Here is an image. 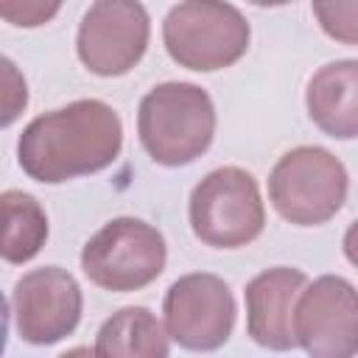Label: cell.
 <instances>
[{
    "label": "cell",
    "mask_w": 358,
    "mask_h": 358,
    "mask_svg": "<svg viewBox=\"0 0 358 358\" xmlns=\"http://www.w3.org/2000/svg\"><path fill=\"white\" fill-rule=\"evenodd\" d=\"M310 120L336 140L358 134V62L338 59L319 67L305 92Z\"/></svg>",
    "instance_id": "obj_12"
},
{
    "label": "cell",
    "mask_w": 358,
    "mask_h": 358,
    "mask_svg": "<svg viewBox=\"0 0 358 358\" xmlns=\"http://www.w3.org/2000/svg\"><path fill=\"white\" fill-rule=\"evenodd\" d=\"M148 11L140 3L98 0L78 25L76 50L81 64L103 78L129 73L148 48Z\"/></svg>",
    "instance_id": "obj_9"
},
{
    "label": "cell",
    "mask_w": 358,
    "mask_h": 358,
    "mask_svg": "<svg viewBox=\"0 0 358 358\" xmlns=\"http://www.w3.org/2000/svg\"><path fill=\"white\" fill-rule=\"evenodd\" d=\"M168 260L165 238L143 218L120 215L106 221L81 249L87 280L103 291L129 294L154 282Z\"/></svg>",
    "instance_id": "obj_6"
},
{
    "label": "cell",
    "mask_w": 358,
    "mask_h": 358,
    "mask_svg": "<svg viewBox=\"0 0 358 358\" xmlns=\"http://www.w3.org/2000/svg\"><path fill=\"white\" fill-rule=\"evenodd\" d=\"M59 3H0V17L17 28H36L59 14Z\"/></svg>",
    "instance_id": "obj_17"
},
{
    "label": "cell",
    "mask_w": 358,
    "mask_h": 358,
    "mask_svg": "<svg viewBox=\"0 0 358 358\" xmlns=\"http://www.w3.org/2000/svg\"><path fill=\"white\" fill-rule=\"evenodd\" d=\"M120 145V115L98 98H81L34 117L17 140V159L31 179L62 185L109 168Z\"/></svg>",
    "instance_id": "obj_1"
},
{
    "label": "cell",
    "mask_w": 358,
    "mask_h": 358,
    "mask_svg": "<svg viewBox=\"0 0 358 358\" xmlns=\"http://www.w3.org/2000/svg\"><path fill=\"white\" fill-rule=\"evenodd\" d=\"M6 341H8V305L6 296L0 294V358L6 352Z\"/></svg>",
    "instance_id": "obj_18"
},
{
    "label": "cell",
    "mask_w": 358,
    "mask_h": 358,
    "mask_svg": "<svg viewBox=\"0 0 358 358\" xmlns=\"http://www.w3.org/2000/svg\"><path fill=\"white\" fill-rule=\"evenodd\" d=\"M59 358H95V352H92L90 347H73V350L62 352Z\"/></svg>",
    "instance_id": "obj_19"
},
{
    "label": "cell",
    "mask_w": 358,
    "mask_h": 358,
    "mask_svg": "<svg viewBox=\"0 0 358 358\" xmlns=\"http://www.w3.org/2000/svg\"><path fill=\"white\" fill-rule=\"evenodd\" d=\"M137 134L154 162L168 168L187 165L199 159L215 137L213 98L190 81L157 84L140 101Z\"/></svg>",
    "instance_id": "obj_2"
},
{
    "label": "cell",
    "mask_w": 358,
    "mask_h": 358,
    "mask_svg": "<svg viewBox=\"0 0 358 358\" xmlns=\"http://www.w3.org/2000/svg\"><path fill=\"white\" fill-rule=\"evenodd\" d=\"M249 22L229 3L187 0L176 3L162 22L168 56L187 70L213 73L235 64L249 50Z\"/></svg>",
    "instance_id": "obj_4"
},
{
    "label": "cell",
    "mask_w": 358,
    "mask_h": 358,
    "mask_svg": "<svg viewBox=\"0 0 358 358\" xmlns=\"http://www.w3.org/2000/svg\"><path fill=\"white\" fill-rule=\"evenodd\" d=\"M48 241V215L36 196L25 190L0 193V260L22 266L34 260Z\"/></svg>",
    "instance_id": "obj_14"
},
{
    "label": "cell",
    "mask_w": 358,
    "mask_h": 358,
    "mask_svg": "<svg viewBox=\"0 0 358 358\" xmlns=\"http://www.w3.org/2000/svg\"><path fill=\"white\" fill-rule=\"evenodd\" d=\"M235 296L229 285L210 271L179 277L162 302L165 333L190 352H213L227 344L235 327Z\"/></svg>",
    "instance_id": "obj_7"
},
{
    "label": "cell",
    "mask_w": 358,
    "mask_h": 358,
    "mask_svg": "<svg viewBox=\"0 0 358 358\" xmlns=\"http://www.w3.org/2000/svg\"><path fill=\"white\" fill-rule=\"evenodd\" d=\"M22 341L48 347L70 336L81 322V288L67 268L42 266L22 274L11 294Z\"/></svg>",
    "instance_id": "obj_10"
},
{
    "label": "cell",
    "mask_w": 358,
    "mask_h": 358,
    "mask_svg": "<svg viewBox=\"0 0 358 358\" xmlns=\"http://www.w3.org/2000/svg\"><path fill=\"white\" fill-rule=\"evenodd\" d=\"M308 277L291 266H274L246 282V330L255 344L285 352L296 347L294 305Z\"/></svg>",
    "instance_id": "obj_11"
},
{
    "label": "cell",
    "mask_w": 358,
    "mask_h": 358,
    "mask_svg": "<svg viewBox=\"0 0 358 358\" xmlns=\"http://www.w3.org/2000/svg\"><path fill=\"white\" fill-rule=\"evenodd\" d=\"M28 106V81L22 70L0 53V129L17 123Z\"/></svg>",
    "instance_id": "obj_15"
},
{
    "label": "cell",
    "mask_w": 358,
    "mask_h": 358,
    "mask_svg": "<svg viewBox=\"0 0 358 358\" xmlns=\"http://www.w3.org/2000/svg\"><path fill=\"white\" fill-rule=\"evenodd\" d=\"M313 14L319 17V25L324 28L327 36L355 45L358 42V3H313Z\"/></svg>",
    "instance_id": "obj_16"
},
{
    "label": "cell",
    "mask_w": 358,
    "mask_h": 358,
    "mask_svg": "<svg viewBox=\"0 0 358 358\" xmlns=\"http://www.w3.org/2000/svg\"><path fill=\"white\" fill-rule=\"evenodd\" d=\"M294 338L308 358H355V285L338 274H322L313 282H305L294 305Z\"/></svg>",
    "instance_id": "obj_8"
},
{
    "label": "cell",
    "mask_w": 358,
    "mask_h": 358,
    "mask_svg": "<svg viewBox=\"0 0 358 358\" xmlns=\"http://www.w3.org/2000/svg\"><path fill=\"white\" fill-rule=\"evenodd\" d=\"M95 358H168V333L143 305L112 313L95 336Z\"/></svg>",
    "instance_id": "obj_13"
},
{
    "label": "cell",
    "mask_w": 358,
    "mask_h": 358,
    "mask_svg": "<svg viewBox=\"0 0 358 358\" xmlns=\"http://www.w3.org/2000/svg\"><path fill=\"white\" fill-rule=\"evenodd\" d=\"M350 176L344 162L319 145H296L285 151L268 173L271 207L296 227H319L330 221L347 201Z\"/></svg>",
    "instance_id": "obj_3"
},
{
    "label": "cell",
    "mask_w": 358,
    "mask_h": 358,
    "mask_svg": "<svg viewBox=\"0 0 358 358\" xmlns=\"http://www.w3.org/2000/svg\"><path fill=\"white\" fill-rule=\"evenodd\" d=\"M187 215L193 235L213 249H241L266 227L257 179L238 165L210 171L193 187Z\"/></svg>",
    "instance_id": "obj_5"
}]
</instances>
